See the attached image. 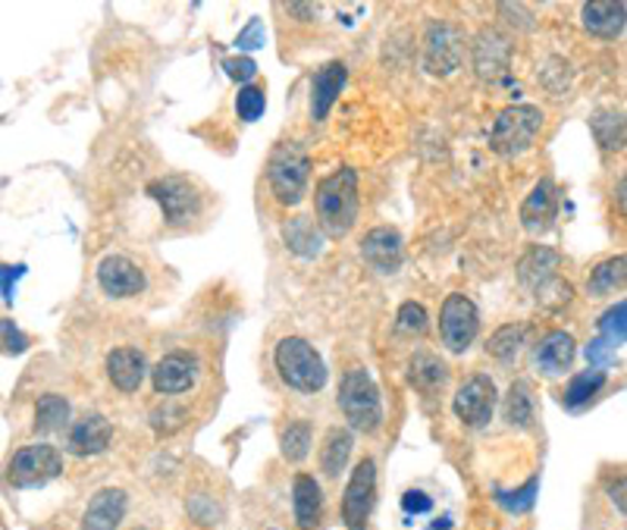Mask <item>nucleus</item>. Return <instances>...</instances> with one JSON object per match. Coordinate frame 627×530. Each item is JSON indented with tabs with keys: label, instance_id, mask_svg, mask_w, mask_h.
Listing matches in <instances>:
<instances>
[{
	"label": "nucleus",
	"instance_id": "c9c22d12",
	"mask_svg": "<svg viewBox=\"0 0 627 530\" xmlns=\"http://www.w3.org/2000/svg\"><path fill=\"white\" fill-rule=\"evenodd\" d=\"M599 337L609 339L611 346H621V342H627V301L611 304L609 311L599 318Z\"/></svg>",
	"mask_w": 627,
	"mask_h": 530
},
{
	"label": "nucleus",
	"instance_id": "a211bd4d",
	"mask_svg": "<svg viewBox=\"0 0 627 530\" xmlns=\"http://www.w3.org/2000/svg\"><path fill=\"white\" fill-rule=\"evenodd\" d=\"M346 79H349V70H346V63H339V60H330V63H324L320 70L314 72L311 117L317 123L330 117V110L332 104H336V98H339V91L346 89Z\"/></svg>",
	"mask_w": 627,
	"mask_h": 530
},
{
	"label": "nucleus",
	"instance_id": "cd10ccee",
	"mask_svg": "<svg viewBox=\"0 0 627 530\" xmlns=\"http://www.w3.org/2000/svg\"><path fill=\"white\" fill-rule=\"evenodd\" d=\"M627 286V254H615L609 261L593 267L590 280H587V292L590 296H606L615 289H625Z\"/></svg>",
	"mask_w": 627,
	"mask_h": 530
},
{
	"label": "nucleus",
	"instance_id": "412c9836",
	"mask_svg": "<svg viewBox=\"0 0 627 530\" xmlns=\"http://www.w3.org/2000/svg\"><path fill=\"white\" fill-rule=\"evenodd\" d=\"M584 29L596 38H618L627 26V3L625 0H593L584 3L580 10Z\"/></svg>",
	"mask_w": 627,
	"mask_h": 530
},
{
	"label": "nucleus",
	"instance_id": "ea45409f",
	"mask_svg": "<svg viewBox=\"0 0 627 530\" xmlns=\"http://www.w3.org/2000/svg\"><path fill=\"white\" fill-rule=\"evenodd\" d=\"M223 70H227V76L232 82H239L245 89V86L258 76V63H255L251 57H227V60H223Z\"/></svg>",
	"mask_w": 627,
	"mask_h": 530
},
{
	"label": "nucleus",
	"instance_id": "c03bdc74",
	"mask_svg": "<svg viewBox=\"0 0 627 530\" xmlns=\"http://www.w3.org/2000/svg\"><path fill=\"white\" fill-rule=\"evenodd\" d=\"M401 509H405V514H427L434 509V499L424 490H408L401 496Z\"/></svg>",
	"mask_w": 627,
	"mask_h": 530
},
{
	"label": "nucleus",
	"instance_id": "9d476101",
	"mask_svg": "<svg viewBox=\"0 0 627 530\" xmlns=\"http://www.w3.org/2000/svg\"><path fill=\"white\" fill-rule=\"evenodd\" d=\"M148 194L155 198L163 211L167 223H189L201 211V194L195 192V186L182 177H163L148 182Z\"/></svg>",
	"mask_w": 627,
	"mask_h": 530
},
{
	"label": "nucleus",
	"instance_id": "b1692460",
	"mask_svg": "<svg viewBox=\"0 0 627 530\" xmlns=\"http://www.w3.org/2000/svg\"><path fill=\"white\" fill-rule=\"evenodd\" d=\"M292 512H296L298 530H314L320 524V514H324V496L317 480L308 474H298L292 480Z\"/></svg>",
	"mask_w": 627,
	"mask_h": 530
},
{
	"label": "nucleus",
	"instance_id": "5701e85b",
	"mask_svg": "<svg viewBox=\"0 0 627 530\" xmlns=\"http://www.w3.org/2000/svg\"><path fill=\"white\" fill-rule=\"evenodd\" d=\"M107 377H110V383L120 389V392H136L141 387V380H145V354L139 349H132V346H120V349H113V352L107 354Z\"/></svg>",
	"mask_w": 627,
	"mask_h": 530
},
{
	"label": "nucleus",
	"instance_id": "c85d7f7f",
	"mask_svg": "<svg viewBox=\"0 0 627 530\" xmlns=\"http://www.w3.org/2000/svg\"><path fill=\"white\" fill-rule=\"evenodd\" d=\"M70 421V402L60 392H44L36 406V433H57Z\"/></svg>",
	"mask_w": 627,
	"mask_h": 530
},
{
	"label": "nucleus",
	"instance_id": "f704fd0d",
	"mask_svg": "<svg viewBox=\"0 0 627 530\" xmlns=\"http://www.w3.org/2000/svg\"><path fill=\"white\" fill-rule=\"evenodd\" d=\"M537 490H540V480L530 478L527 483H524V487L511 490V493H506V490H496V502H499V506L511 514L530 512V509H534V502H537Z\"/></svg>",
	"mask_w": 627,
	"mask_h": 530
},
{
	"label": "nucleus",
	"instance_id": "09e8293b",
	"mask_svg": "<svg viewBox=\"0 0 627 530\" xmlns=\"http://www.w3.org/2000/svg\"><path fill=\"white\" fill-rule=\"evenodd\" d=\"M446 528H452V521H449V518H442V521H436L434 528L430 530H446Z\"/></svg>",
	"mask_w": 627,
	"mask_h": 530
},
{
	"label": "nucleus",
	"instance_id": "0eeeda50",
	"mask_svg": "<svg viewBox=\"0 0 627 530\" xmlns=\"http://www.w3.org/2000/svg\"><path fill=\"white\" fill-rule=\"evenodd\" d=\"M480 333V314L477 304L465 292H452L439 308V337L449 352L461 354L474 346V339Z\"/></svg>",
	"mask_w": 627,
	"mask_h": 530
},
{
	"label": "nucleus",
	"instance_id": "58836bf2",
	"mask_svg": "<svg viewBox=\"0 0 627 530\" xmlns=\"http://www.w3.org/2000/svg\"><path fill=\"white\" fill-rule=\"evenodd\" d=\"M186 421H189L186 408L170 406V402H163V406L151 411V427H155L160 437H170V433H176V430L186 424Z\"/></svg>",
	"mask_w": 627,
	"mask_h": 530
},
{
	"label": "nucleus",
	"instance_id": "473e14b6",
	"mask_svg": "<svg viewBox=\"0 0 627 530\" xmlns=\"http://www.w3.org/2000/svg\"><path fill=\"white\" fill-rule=\"evenodd\" d=\"M279 449H282V459L292 461V464L308 459V452H311V424L308 421H292L279 437Z\"/></svg>",
	"mask_w": 627,
	"mask_h": 530
},
{
	"label": "nucleus",
	"instance_id": "6e6552de",
	"mask_svg": "<svg viewBox=\"0 0 627 530\" xmlns=\"http://www.w3.org/2000/svg\"><path fill=\"white\" fill-rule=\"evenodd\" d=\"M374 496H377V464H374V459H361L355 464L346 496H342V521H346V528H367L370 512H374Z\"/></svg>",
	"mask_w": 627,
	"mask_h": 530
},
{
	"label": "nucleus",
	"instance_id": "dca6fc26",
	"mask_svg": "<svg viewBox=\"0 0 627 530\" xmlns=\"http://www.w3.org/2000/svg\"><path fill=\"white\" fill-rule=\"evenodd\" d=\"M361 258L367 261L370 270L377 273H396L405 258V248H401V236L389 227H377L361 239Z\"/></svg>",
	"mask_w": 627,
	"mask_h": 530
},
{
	"label": "nucleus",
	"instance_id": "6ab92c4d",
	"mask_svg": "<svg viewBox=\"0 0 627 530\" xmlns=\"http://www.w3.org/2000/svg\"><path fill=\"white\" fill-rule=\"evenodd\" d=\"M129 499L122 490L104 487L88 499L86 514H82V530H120V521L126 518Z\"/></svg>",
	"mask_w": 627,
	"mask_h": 530
},
{
	"label": "nucleus",
	"instance_id": "72a5a7b5",
	"mask_svg": "<svg viewBox=\"0 0 627 530\" xmlns=\"http://www.w3.org/2000/svg\"><path fill=\"white\" fill-rule=\"evenodd\" d=\"M521 346H524V327L506 323V327H499V330L489 337L487 352L492 354V358H499V361H511Z\"/></svg>",
	"mask_w": 627,
	"mask_h": 530
},
{
	"label": "nucleus",
	"instance_id": "20e7f679",
	"mask_svg": "<svg viewBox=\"0 0 627 530\" xmlns=\"http://www.w3.org/2000/svg\"><path fill=\"white\" fill-rule=\"evenodd\" d=\"M339 408L358 433H374L384 424V402L374 377L365 368H351L339 383Z\"/></svg>",
	"mask_w": 627,
	"mask_h": 530
},
{
	"label": "nucleus",
	"instance_id": "7c9ffc66",
	"mask_svg": "<svg viewBox=\"0 0 627 530\" xmlns=\"http://www.w3.org/2000/svg\"><path fill=\"white\" fill-rule=\"evenodd\" d=\"M446 377H449V371H446V364L436 354L418 352L411 358V383L424 389V392H434V389L442 387Z\"/></svg>",
	"mask_w": 627,
	"mask_h": 530
},
{
	"label": "nucleus",
	"instance_id": "aec40b11",
	"mask_svg": "<svg viewBox=\"0 0 627 530\" xmlns=\"http://www.w3.org/2000/svg\"><path fill=\"white\" fill-rule=\"evenodd\" d=\"M575 354V337L565 333V330H553V333H546V337L537 342V349H534V368L540 373H546V377H558V373H565L571 368Z\"/></svg>",
	"mask_w": 627,
	"mask_h": 530
},
{
	"label": "nucleus",
	"instance_id": "4c0bfd02",
	"mask_svg": "<svg viewBox=\"0 0 627 530\" xmlns=\"http://www.w3.org/2000/svg\"><path fill=\"white\" fill-rule=\"evenodd\" d=\"M396 320H399L401 333H408V337H424L430 330V318H427L424 304H418V301H405Z\"/></svg>",
	"mask_w": 627,
	"mask_h": 530
},
{
	"label": "nucleus",
	"instance_id": "de8ad7c7",
	"mask_svg": "<svg viewBox=\"0 0 627 530\" xmlns=\"http://www.w3.org/2000/svg\"><path fill=\"white\" fill-rule=\"evenodd\" d=\"M615 198H618V211L627 217V179L618 182V192H615Z\"/></svg>",
	"mask_w": 627,
	"mask_h": 530
},
{
	"label": "nucleus",
	"instance_id": "7ed1b4c3",
	"mask_svg": "<svg viewBox=\"0 0 627 530\" xmlns=\"http://www.w3.org/2000/svg\"><path fill=\"white\" fill-rule=\"evenodd\" d=\"M273 364L286 387L298 392H320L327 387V364L308 339L286 337L273 349Z\"/></svg>",
	"mask_w": 627,
	"mask_h": 530
},
{
	"label": "nucleus",
	"instance_id": "39448f33",
	"mask_svg": "<svg viewBox=\"0 0 627 530\" xmlns=\"http://www.w3.org/2000/svg\"><path fill=\"white\" fill-rule=\"evenodd\" d=\"M543 129V110L534 104H511L506 107L489 132V148L499 158H518L530 151Z\"/></svg>",
	"mask_w": 627,
	"mask_h": 530
},
{
	"label": "nucleus",
	"instance_id": "1a4fd4ad",
	"mask_svg": "<svg viewBox=\"0 0 627 530\" xmlns=\"http://www.w3.org/2000/svg\"><path fill=\"white\" fill-rule=\"evenodd\" d=\"M455 418L465 427H487L496 408V383L489 380L487 373H470L461 387L455 389Z\"/></svg>",
	"mask_w": 627,
	"mask_h": 530
},
{
	"label": "nucleus",
	"instance_id": "79ce46f5",
	"mask_svg": "<svg viewBox=\"0 0 627 530\" xmlns=\"http://www.w3.org/2000/svg\"><path fill=\"white\" fill-rule=\"evenodd\" d=\"M263 38H267L263 22L261 19H251L242 32H239V38H236V48H239V51H255V48H263Z\"/></svg>",
	"mask_w": 627,
	"mask_h": 530
},
{
	"label": "nucleus",
	"instance_id": "a878e982",
	"mask_svg": "<svg viewBox=\"0 0 627 530\" xmlns=\"http://www.w3.org/2000/svg\"><path fill=\"white\" fill-rule=\"evenodd\" d=\"M590 129L603 151H621L627 144V117L618 110H596L590 117Z\"/></svg>",
	"mask_w": 627,
	"mask_h": 530
},
{
	"label": "nucleus",
	"instance_id": "393cba45",
	"mask_svg": "<svg viewBox=\"0 0 627 530\" xmlns=\"http://www.w3.org/2000/svg\"><path fill=\"white\" fill-rule=\"evenodd\" d=\"M320 232L324 230L314 227L311 217L298 213V217H292V220L282 227V242H286V248H289L292 254L311 261V258H317V254L324 251V236H320Z\"/></svg>",
	"mask_w": 627,
	"mask_h": 530
},
{
	"label": "nucleus",
	"instance_id": "f03ea898",
	"mask_svg": "<svg viewBox=\"0 0 627 530\" xmlns=\"http://www.w3.org/2000/svg\"><path fill=\"white\" fill-rule=\"evenodd\" d=\"M311 158L298 142H279L267 160V186L279 204L292 208L308 194Z\"/></svg>",
	"mask_w": 627,
	"mask_h": 530
},
{
	"label": "nucleus",
	"instance_id": "f257e3e1",
	"mask_svg": "<svg viewBox=\"0 0 627 530\" xmlns=\"http://www.w3.org/2000/svg\"><path fill=\"white\" fill-rule=\"evenodd\" d=\"M314 211H317V227L330 239L349 236L351 227L358 223L361 211V192H358V173L346 167L336 170L327 179L317 182L314 189Z\"/></svg>",
	"mask_w": 627,
	"mask_h": 530
},
{
	"label": "nucleus",
	"instance_id": "37998d69",
	"mask_svg": "<svg viewBox=\"0 0 627 530\" xmlns=\"http://www.w3.org/2000/svg\"><path fill=\"white\" fill-rule=\"evenodd\" d=\"M0 333H3V352L7 354H22L26 352V346H29V339L19 333V327L13 320H0Z\"/></svg>",
	"mask_w": 627,
	"mask_h": 530
},
{
	"label": "nucleus",
	"instance_id": "a19ab883",
	"mask_svg": "<svg viewBox=\"0 0 627 530\" xmlns=\"http://www.w3.org/2000/svg\"><path fill=\"white\" fill-rule=\"evenodd\" d=\"M615 358H618V346H611L609 339L599 337L587 346V361H590L596 371H603V368L615 364Z\"/></svg>",
	"mask_w": 627,
	"mask_h": 530
},
{
	"label": "nucleus",
	"instance_id": "9b49d317",
	"mask_svg": "<svg viewBox=\"0 0 627 530\" xmlns=\"http://www.w3.org/2000/svg\"><path fill=\"white\" fill-rule=\"evenodd\" d=\"M461 53H465V44H461V36L458 29L449 26V22H434L427 29V38H424V67L434 72V76H449L461 67Z\"/></svg>",
	"mask_w": 627,
	"mask_h": 530
},
{
	"label": "nucleus",
	"instance_id": "423d86ee",
	"mask_svg": "<svg viewBox=\"0 0 627 530\" xmlns=\"http://www.w3.org/2000/svg\"><path fill=\"white\" fill-rule=\"evenodd\" d=\"M60 471H63L60 452L48 442H36V446H22L17 456L10 459L7 480L17 490H36V487H44L53 478H60Z\"/></svg>",
	"mask_w": 627,
	"mask_h": 530
},
{
	"label": "nucleus",
	"instance_id": "4468645a",
	"mask_svg": "<svg viewBox=\"0 0 627 530\" xmlns=\"http://www.w3.org/2000/svg\"><path fill=\"white\" fill-rule=\"evenodd\" d=\"M558 213V189L553 179H540L521 204V227L530 236H543L553 230Z\"/></svg>",
	"mask_w": 627,
	"mask_h": 530
},
{
	"label": "nucleus",
	"instance_id": "2f4dec72",
	"mask_svg": "<svg viewBox=\"0 0 627 530\" xmlns=\"http://www.w3.org/2000/svg\"><path fill=\"white\" fill-rule=\"evenodd\" d=\"M502 411H506V421L511 427H521V430H527V427L534 424V399H530V387H527L524 380L511 383Z\"/></svg>",
	"mask_w": 627,
	"mask_h": 530
},
{
	"label": "nucleus",
	"instance_id": "2eb2a0df",
	"mask_svg": "<svg viewBox=\"0 0 627 530\" xmlns=\"http://www.w3.org/2000/svg\"><path fill=\"white\" fill-rule=\"evenodd\" d=\"M198 380V361L186 352H170L160 358L151 371V383H155L157 396H179L189 392Z\"/></svg>",
	"mask_w": 627,
	"mask_h": 530
},
{
	"label": "nucleus",
	"instance_id": "bb28decb",
	"mask_svg": "<svg viewBox=\"0 0 627 530\" xmlns=\"http://www.w3.org/2000/svg\"><path fill=\"white\" fill-rule=\"evenodd\" d=\"M351 440L349 430H342V427H332L330 433H327V440H324V449H320V471L327 474V478H336L346 464H349V456H351Z\"/></svg>",
	"mask_w": 627,
	"mask_h": 530
},
{
	"label": "nucleus",
	"instance_id": "49530a36",
	"mask_svg": "<svg viewBox=\"0 0 627 530\" xmlns=\"http://www.w3.org/2000/svg\"><path fill=\"white\" fill-rule=\"evenodd\" d=\"M609 493H611V502H615V509L627 514V478L618 480V483L611 487Z\"/></svg>",
	"mask_w": 627,
	"mask_h": 530
},
{
	"label": "nucleus",
	"instance_id": "f3484780",
	"mask_svg": "<svg viewBox=\"0 0 627 530\" xmlns=\"http://www.w3.org/2000/svg\"><path fill=\"white\" fill-rule=\"evenodd\" d=\"M113 440V427L104 414H86L70 427L67 433V452L72 456H101L107 446Z\"/></svg>",
	"mask_w": 627,
	"mask_h": 530
},
{
	"label": "nucleus",
	"instance_id": "e433bc0d",
	"mask_svg": "<svg viewBox=\"0 0 627 530\" xmlns=\"http://www.w3.org/2000/svg\"><path fill=\"white\" fill-rule=\"evenodd\" d=\"M263 110H267V94H263V89H258V86H245V89H239V94H236V113H239L242 123L261 120Z\"/></svg>",
	"mask_w": 627,
	"mask_h": 530
},
{
	"label": "nucleus",
	"instance_id": "c756f323",
	"mask_svg": "<svg viewBox=\"0 0 627 530\" xmlns=\"http://www.w3.org/2000/svg\"><path fill=\"white\" fill-rule=\"evenodd\" d=\"M603 387H606V371H596V368L593 371H580L565 387L561 402H565V408H584Z\"/></svg>",
	"mask_w": 627,
	"mask_h": 530
},
{
	"label": "nucleus",
	"instance_id": "4be33fe9",
	"mask_svg": "<svg viewBox=\"0 0 627 530\" xmlns=\"http://www.w3.org/2000/svg\"><path fill=\"white\" fill-rule=\"evenodd\" d=\"M561 264V254L546 246H534L518 264V280L524 289H530L534 296L540 292L543 286H549L556 280V270Z\"/></svg>",
	"mask_w": 627,
	"mask_h": 530
},
{
	"label": "nucleus",
	"instance_id": "a18cd8bd",
	"mask_svg": "<svg viewBox=\"0 0 627 530\" xmlns=\"http://www.w3.org/2000/svg\"><path fill=\"white\" fill-rule=\"evenodd\" d=\"M26 267H3V301H13V283L22 277Z\"/></svg>",
	"mask_w": 627,
	"mask_h": 530
},
{
	"label": "nucleus",
	"instance_id": "f8f14e48",
	"mask_svg": "<svg viewBox=\"0 0 627 530\" xmlns=\"http://www.w3.org/2000/svg\"><path fill=\"white\" fill-rule=\"evenodd\" d=\"M511 53H515L511 38L502 36L499 29H484L480 36L474 38L470 60H474V70H477L480 79L496 82V79H502L508 72V67H511Z\"/></svg>",
	"mask_w": 627,
	"mask_h": 530
},
{
	"label": "nucleus",
	"instance_id": "ddd939ff",
	"mask_svg": "<svg viewBox=\"0 0 627 530\" xmlns=\"http://www.w3.org/2000/svg\"><path fill=\"white\" fill-rule=\"evenodd\" d=\"M98 286L110 299H132L145 289V273L126 254H107L98 264Z\"/></svg>",
	"mask_w": 627,
	"mask_h": 530
}]
</instances>
